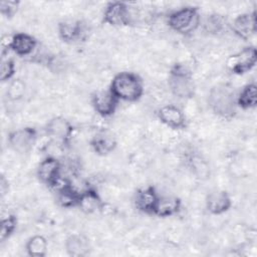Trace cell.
<instances>
[{
	"instance_id": "cell-9",
	"label": "cell",
	"mask_w": 257,
	"mask_h": 257,
	"mask_svg": "<svg viewBox=\"0 0 257 257\" xmlns=\"http://www.w3.org/2000/svg\"><path fill=\"white\" fill-rule=\"evenodd\" d=\"M257 62V51L254 46H247L227 59V67L233 73L242 75L253 69Z\"/></svg>"
},
{
	"instance_id": "cell-5",
	"label": "cell",
	"mask_w": 257,
	"mask_h": 257,
	"mask_svg": "<svg viewBox=\"0 0 257 257\" xmlns=\"http://www.w3.org/2000/svg\"><path fill=\"white\" fill-rule=\"evenodd\" d=\"M38 139V132L35 127L25 126L9 133L7 142L11 150L25 155L32 151Z\"/></svg>"
},
{
	"instance_id": "cell-23",
	"label": "cell",
	"mask_w": 257,
	"mask_h": 257,
	"mask_svg": "<svg viewBox=\"0 0 257 257\" xmlns=\"http://www.w3.org/2000/svg\"><path fill=\"white\" fill-rule=\"evenodd\" d=\"M204 30L208 34L212 35H218L222 33L227 26H229L227 19L218 13H213L208 15V17L204 21Z\"/></svg>"
},
{
	"instance_id": "cell-13",
	"label": "cell",
	"mask_w": 257,
	"mask_h": 257,
	"mask_svg": "<svg viewBox=\"0 0 257 257\" xmlns=\"http://www.w3.org/2000/svg\"><path fill=\"white\" fill-rule=\"evenodd\" d=\"M156 114L163 124L172 130H184L187 126L186 115L177 105H163L157 110Z\"/></svg>"
},
{
	"instance_id": "cell-3",
	"label": "cell",
	"mask_w": 257,
	"mask_h": 257,
	"mask_svg": "<svg viewBox=\"0 0 257 257\" xmlns=\"http://www.w3.org/2000/svg\"><path fill=\"white\" fill-rule=\"evenodd\" d=\"M168 85L172 94L180 99H190L196 92L193 72L183 63H175L171 67L168 76Z\"/></svg>"
},
{
	"instance_id": "cell-20",
	"label": "cell",
	"mask_w": 257,
	"mask_h": 257,
	"mask_svg": "<svg viewBox=\"0 0 257 257\" xmlns=\"http://www.w3.org/2000/svg\"><path fill=\"white\" fill-rule=\"evenodd\" d=\"M64 247L66 253L72 257L86 256L90 251V243L88 239L81 234H72L65 240Z\"/></svg>"
},
{
	"instance_id": "cell-16",
	"label": "cell",
	"mask_w": 257,
	"mask_h": 257,
	"mask_svg": "<svg viewBox=\"0 0 257 257\" xmlns=\"http://www.w3.org/2000/svg\"><path fill=\"white\" fill-rule=\"evenodd\" d=\"M205 206L210 214L222 215L232 207V199L226 191L214 190L207 195Z\"/></svg>"
},
{
	"instance_id": "cell-7",
	"label": "cell",
	"mask_w": 257,
	"mask_h": 257,
	"mask_svg": "<svg viewBox=\"0 0 257 257\" xmlns=\"http://www.w3.org/2000/svg\"><path fill=\"white\" fill-rule=\"evenodd\" d=\"M102 21L112 27H124L132 24L130 6L120 1L108 2L103 10Z\"/></svg>"
},
{
	"instance_id": "cell-10",
	"label": "cell",
	"mask_w": 257,
	"mask_h": 257,
	"mask_svg": "<svg viewBox=\"0 0 257 257\" xmlns=\"http://www.w3.org/2000/svg\"><path fill=\"white\" fill-rule=\"evenodd\" d=\"M44 131L53 142L67 146L72 139L74 126L65 117L54 116L46 122Z\"/></svg>"
},
{
	"instance_id": "cell-21",
	"label": "cell",
	"mask_w": 257,
	"mask_h": 257,
	"mask_svg": "<svg viewBox=\"0 0 257 257\" xmlns=\"http://www.w3.org/2000/svg\"><path fill=\"white\" fill-rule=\"evenodd\" d=\"M237 106L242 109H252L257 105V85L254 82L244 85L236 96Z\"/></svg>"
},
{
	"instance_id": "cell-24",
	"label": "cell",
	"mask_w": 257,
	"mask_h": 257,
	"mask_svg": "<svg viewBox=\"0 0 257 257\" xmlns=\"http://www.w3.org/2000/svg\"><path fill=\"white\" fill-rule=\"evenodd\" d=\"M17 218L15 215L9 214L6 217H3L1 220V226H0V240L1 242L6 241L8 238H10L16 228H17Z\"/></svg>"
},
{
	"instance_id": "cell-8",
	"label": "cell",
	"mask_w": 257,
	"mask_h": 257,
	"mask_svg": "<svg viewBox=\"0 0 257 257\" xmlns=\"http://www.w3.org/2000/svg\"><path fill=\"white\" fill-rule=\"evenodd\" d=\"M57 34L64 43H79L87 37V26L82 20L78 19L62 20L57 25Z\"/></svg>"
},
{
	"instance_id": "cell-11",
	"label": "cell",
	"mask_w": 257,
	"mask_h": 257,
	"mask_svg": "<svg viewBox=\"0 0 257 257\" xmlns=\"http://www.w3.org/2000/svg\"><path fill=\"white\" fill-rule=\"evenodd\" d=\"M118 99L108 89H99L91 94L90 102L94 111L101 117L111 116L116 108Z\"/></svg>"
},
{
	"instance_id": "cell-28",
	"label": "cell",
	"mask_w": 257,
	"mask_h": 257,
	"mask_svg": "<svg viewBox=\"0 0 257 257\" xmlns=\"http://www.w3.org/2000/svg\"><path fill=\"white\" fill-rule=\"evenodd\" d=\"M7 184H8V182L5 180L4 176H2V178H1V186H0V189H1V194H2V196H4V195L6 194L5 185H7Z\"/></svg>"
},
{
	"instance_id": "cell-4",
	"label": "cell",
	"mask_w": 257,
	"mask_h": 257,
	"mask_svg": "<svg viewBox=\"0 0 257 257\" xmlns=\"http://www.w3.org/2000/svg\"><path fill=\"white\" fill-rule=\"evenodd\" d=\"M167 24L178 34L184 36L191 35L201 25L199 9L194 6H186L175 10L168 15Z\"/></svg>"
},
{
	"instance_id": "cell-2",
	"label": "cell",
	"mask_w": 257,
	"mask_h": 257,
	"mask_svg": "<svg viewBox=\"0 0 257 257\" xmlns=\"http://www.w3.org/2000/svg\"><path fill=\"white\" fill-rule=\"evenodd\" d=\"M109 90L118 100L136 102L144 94V82L138 74L121 71L116 73L111 79Z\"/></svg>"
},
{
	"instance_id": "cell-17",
	"label": "cell",
	"mask_w": 257,
	"mask_h": 257,
	"mask_svg": "<svg viewBox=\"0 0 257 257\" xmlns=\"http://www.w3.org/2000/svg\"><path fill=\"white\" fill-rule=\"evenodd\" d=\"M37 39L25 32H17L9 39V50H12L16 55L24 57L30 55L36 48Z\"/></svg>"
},
{
	"instance_id": "cell-12",
	"label": "cell",
	"mask_w": 257,
	"mask_h": 257,
	"mask_svg": "<svg viewBox=\"0 0 257 257\" xmlns=\"http://www.w3.org/2000/svg\"><path fill=\"white\" fill-rule=\"evenodd\" d=\"M229 26L237 37L243 40H249L257 30L255 11L239 14Z\"/></svg>"
},
{
	"instance_id": "cell-22",
	"label": "cell",
	"mask_w": 257,
	"mask_h": 257,
	"mask_svg": "<svg viewBox=\"0 0 257 257\" xmlns=\"http://www.w3.org/2000/svg\"><path fill=\"white\" fill-rule=\"evenodd\" d=\"M47 249L48 242L42 235H34L30 237L25 244L26 253L31 257H44L47 254Z\"/></svg>"
},
{
	"instance_id": "cell-14",
	"label": "cell",
	"mask_w": 257,
	"mask_h": 257,
	"mask_svg": "<svg viewBox=\"0 0 257 257\" xmlns=\"http://www.w3.org/2000/svg\"><path fill=\"white\" fill-rule=\"evenodd\" d=\"M160 195L153 186H147L137 190L134 195L135 208L144 214L154 215V211Z\"/></svg>"
},
{
	"instance_id": "cell-1",
	"label": "cell",
	"mask_w": 257,
	"mask_h": 257,
	"mask_svg": "<svg viewBox=\"0 0 257 257\" xmlns=\"http://www.w3.org/2000/svg\"><path fill=\"white\" fill-rule=\"evenodd\" d=\"M235 90L226 83L215 84L208 93V105L219 117L231 119L237 113V101Z\"/></svg>"
},
{
	"instance_id": "cell-25",
	"label": "cell",
	"mask_w": 257,
	"mask_h": 257,
	"mask_svg": "<svg viewBox=\"0 0 257 257\" xmlns=\"http://www.w3.org/2000/svg\"><path fill=\"white\" fill-rule=\"evenodd\" d=\"M25 92V84L21 79H13L7 88V97L11 100L22 98Z\"/></svg>"
},
{
	"instance_id": "cell-15",
	"label": "cell",
	"mask_w": 257,
	"mask_h": 257,
	"mask_svg": "<svg viewBox=\"0 0 257 257\" xmlns=\"http://www.w3.org/2000/svg\"><path fill=\"white\" fill-rule=\"evenodd\" d=\"M103 206L104 202L94 188L87 187L80 191L76 207L82 213L93 214L96 212H101Z\"/></svg>"
},
{
	"instance_id": "cell-19",
	"label": "cell",
	"mask_w": 257,
	"mask_h": 257,
	"mask_svg": "<svg viewBox=\"0 0 257 257\" xmlns=\"http://www.w3.org/2000/svg\"><path fill=\"white\" fill-rule=\"evenodd\" d=\"M182 208V201L176 196H160L154 215L160 218H168L177 215Z\"/></svg>"
},
{
	"instance_id": "cell-6",
	"label": "cell",
	"mask_w": 257,
	"mask_h": 257,
	"mask_svg": "<svg viewBox=\"0 0 257 257\" xmlns=\"http://www.w3.org/2000/svg\"><path fill=\"white\" fill-rule=\"evenodd\" d=\"M61 163L51 156L44 158L36 169V176L39 182L51 189H54L61 181Z\"/></svg>"
},
{
	"instance_id": "cell-26",
	"label": "cell",
	"mask_w": 257,
	"mask_h": 257,
	"mask_svg": "<svg viewBox=\"0 0 257 257\" xmlns=\"http://www.w3.org/2000/svg\"><path fill=\"white\" fill-rule=\"evenodd\" d=\"M16 72L15 62L11 58L3 59L1 62V69H0V80L2 82L9 81L13 78Z\"/></svg>"
},
{
	"instance_id": "cell-27",
	"label": "cell",
	"mask_w": 257,
	"mask_h": 257,
	"mask_svg": "<svg viewBox=\"0 0 257 257\" xmlns=\"http://www.w3.org/2000/svg\"><path fill=\"white\" fill-rule=\"evenodd\" d=\"M20 1L17 0H2L0 1V13L7 19L12 18L18 11Z\"/></svg>"
},
{
	"instance_id": "cell-18",
	"label": "cell",
	"mask_w": 257,
	"mask_h": 257,
	"mask_svg": "<svg viewBox=\"0 0 257 257\" xmlns=\"http://www.w3.org/2000/svg\"><path fill=\"white\" fill-rule=\"evenodd\" d=\"M116 144L117 143L114 135L107 130L97 132L89 142L91 150L97 156L101 157L112 153V151H114L116 148Z\"/></svg>"
}]
</instances>
